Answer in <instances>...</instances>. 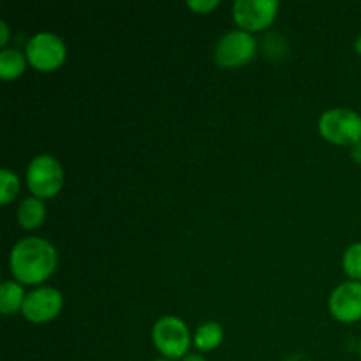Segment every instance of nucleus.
<instances>
[{
    "label": "nucleus",
    "instance_id": "nucleus-1",
    "mask_svg": "<svg viewBox=\"0 0 361 361\" xmlns=\"http://www.w3.org/2000/svg\"><path fill=\"white\" fill-rule=\"evenodd\" d=\"M59 252L41 236H27L14 243L9 254V270L14 281L23 286H39L56 270Z\"/></svg>",
    "mask_w": 361,
    "mask_h": 361
},
{
    "label": "nucleus",
    "instance_id": "nucleus-2",
    "mask_svg": "<svg viewBox=\"0 0 361 361\" xmlns=\"http://www.w3.org/2000/svg\"><path fill=\"white\" fill-rule=\"evenodd\" d=\"M317 130L328 143L338 147H355L361 141V115L349 108L326 109L319 116Z\"/></svg>",
    "mask_w": 361,
    "mask_h": 361
},
{
    "label": "nucleus",
    "instance_id": "nucleus-3",
    "mask_svg": "<svg viewBox=\"0 0 361 361\" xmlns=\"http://www.w3.org/2000/svg\"><path fill=\"white\" fill-rule=\"evenodd\" d=\"M152 342L166 360H183L189 355L192 335L183 319L176 316H162L152 326Z\"/></svg>",
    "mask_w": 361,
    "mask_h": 361
},
{
    "label": "nucleus",
    "instance_id": "nucleus-4",
    "mask_svg": "<svg viewBox=\"0 0 361 361\" xmlns=\"http://www.w3.org/2000/svg\"><path fill=\"white\" fill-rule=\"evenodd\" d=\"M25 180L32 196L39 200H51L63 187L62 164L53 155H35L27 166Z\"/></svg>",
    "mask_w": 361,
    "mask_h": 361
},
{
    "label": "nucleus",
    "instance_id": "nucleus-5",
    "mask_svg": "<svg viewBox=\"0 0 361 361\" xmlns=\"http://www.w3.org/2000/svg\"><path fill=\"white\" fill-rule=\"evenodd\" d=\"M257 51V41L250 32L240 30H229L215 42L214 48V60L219 67L224 69H236L256 56Z\"/></svg>",
    "mask_w": 361,
    "mask_h": 361
},
{
    "label": "nucleus",
    "instance_id": "nucleus-6",
    "mask_svg": "<svg viewBox=\"0 0 361 361\" xmlns=\"http://www.w3.org/2000/svg\"><path fill=\"white\" fill-rule=\"evenodd\" d=\"M25 55L34 69L53 73L66 62L67 46L63 39L53 32H37L28 39Z\"/></svg>",
    "mask_w": 361,
    "mask_h": 361
},
{
    "label": "nucleus",
    "instance_id": "nucleus-7",
    "mask_svg": "<svg viewBox=\"0 0 361 361\" xmlns=\"http://www.w3.org/2000/svg\"><path fill=\"white\" fill-rule=\"evenodd\" d=\"M279 9L281 4L277 0H236L233 4V20L240 30L254 34L270 27Z\"/></svg>",
    "mask_w": 361,
    "mask_h": 361
},
{
    "label": "nucleus",
    "instance_id": "nucleus-8",
    "mask_svg": "<svg viewBox=\"0 0 361 361\" xmlns=\"http://www.w3.org/2000/svg\"><path fill=\"white\" fill-rule=\"evenodd\" d=\"M63 309L62 293L51 286H39L25 298L21 316L32 324H44L59 317Z\"/></svg>",
    "mask_w": 361,
    "mask_h": 361
},
{
    "label": "nucleus",
    "instance_id": "nucleus-9",
    "mask_svg": "<svg viewBox=\"0 0 361 361\" xmlns=\"http://www.w3.org/2000/svg\"><path fill=\"white\" fill-rule=\"evenodd\" d=\"M330 314L341 323H356L361 319V282H341L328 298Z\"/></svg>",
    "mask_w": 361,
    "mask_h": 361
},
{
    "label": "nucleus",
    "instance_id": "nucleus-10",
    "mask_svg": "<svg viewBox=\"0 0 361 361\" xmlns=\"http://www.w3.org/2000/svg\"><path fill=\"white\" fill-rule=\"evenodd\" d=\"M18 224L25 229V231H34V229L41 228L42 222L46 219V204L44 201L39 200L35 196H28L18 204L16 210Z\"/></svg>",
    "mask_w": 361,
    "mask_h": 361
},
{
    "label": "nucleus",
    "instance_id": "nucleus-11",
    "mask_svg": "<svg viewBox=\"0 0 361 361\" xmlns=\"http://www.w3.org/2000/svg\"><path fill=\"white\" fill-rule=\"evenodd\" d=\"M222 342H224V328L217 321L201 323L192 335V344L200 353L214 351Z\"/></svg>",
    "mask_w": 361,
    "mask_h": 361
},
{
    "label": "nucleus",
    "instance_id": "nucleus-12",
    "mask_svg": "<svg viewBox=\"0 0 361 361\" xmlns=\"http://www.w3.org/2000/svg\"><path fill=\"white\" fill-rule=\"evenodd\" d=\"M25 298H27V293H25L23 284L16 281H4L0 286V312L4 316L21 312Z\"/></svg>",
    "mask_w": 361,
    "mask_h": 361
},
{
    "label": "nucleus",
    "instance_id": "nucleus-13",
    "mask_svg": "<svg viewBox=\"0 0 361 361\" xmlns=\"http://www.w3.org/2000/svg\"><path fill=\"white\" fill-rule=\"evenodd\" d=\"M27 55L16 48H4L0 51V76L2 80H16L27 69Z\"/></svg>",
    "mask_w": 361,
    "mask_h": 361
},
{
    "label": "nucleus",
    "instance_id": "nucleus-14",
    "mask_svg": "<svg viewBox=\"0 0 361 361\" xmlns=\"http://www.w3.org/2000/svg\"><path fill=\"white\" fill-rule=\"evenodd\" d=\"M342 268L349 281L361 282V242H355L342 254Z\"/></svg>",
    "mask_w": 361,
    "mask_h": 361
},
{
    "label": "nucleus",
    "instance_id": "nucleus-15",
    "mask_svg": "<svg viewBox=\"0 0 361 361\" xmlns=\"http://www.w3.org/2000/svg\"><path fill=\"white\" fill-rule=\"evenodd\" d=\"M20 178L14 171L4 168L0 169V204H9L20 192Z\"/></svg>",
    "mask_w": 361,
    "mask_h": 361
},
{
    "label": "nucleus",
    "instance_id": "nucleus-16",
    "mask_svg": "<svg viewBox=\"0 0 361 361\" xmlns=\"http://www.w3.org/2000/svg\"><path fill=\"white\" fill-rule=\"evenodd\" d=\"M219 4H221L219 0H189L187 6H189L194 13L207 14L210 13V11H214L215 7H219Z\"/></svg>",
    "mask_w": 361,
    "mask_h": 361
},
{
    "label": "nucleus",
    "instance_id": "nucleus-17",
    "mask_svg": "<svg viewBox=\"0 0 361 361\" xmlns=\"http://www.w3.org/2000/svg\"><path fill=\"white\" fill-rule=\"evenodd\" d=\"M7 42H9V25L7 21H0V46L7 48Z\"/></svg>",
    "mask_w": 361,
    "mask_h": 361
},
{
    "label": "nucleus",
    "instance_id": "nucleus-18",
    "mask_svg": "<svg viewBox=\"0 0 361 361\" xmlns=\"http://www.w3.org/2000/svg\"><path fill=\"white\" fill-rule=\"evenodd\" d=\"M351 159L356 162V164L361 166V141L356 143L355 147H351Z\"/></svg>",
    "mask_w": 361,
    "mask_h": 361
},
{
    "label": "nucleus",
    "instance_id": "nucleus-19",
    "mask_svg": "<svg viewBox=\"0 0 361 361\" xmlns=\"http://www.w3.org/2000/svg\"><path fill=\"white\" fill-rule=\"evenodd\" d=\"M182 361H207V358L201 353H189Z\"/></svg>",
    "mask_w": 361,
    "mask_h": 361
},
{
    "label": "nucleus",
    "instance_id": "nucleus-20",
    "mask_svg": "<svg viewBox=\"0 0 361 361\" xmlns=\"http://www.w3.org/2000/svg\"><path fill=\"white\" fill-rule=\"evenodd\" d=\"M355 51L361 56V34L356 37V41H355Z\"/></svg>",
    "mask_w": 361,
    "mask_h": 361
},
{
    "label": "nucleus",
    "instance_id": "nucleus-21",
    "mask_svg": "<svg viewBox=\"0 0 361 361\" xmlns=\"http://www.w3.org/2000/svg\"><path fill=\"white\" fill-rule=\"evenodd\" d=\"M155 361H171V360H166V358H161V360H155Z\"/></svg>",
    "mask_w": 361,
    "mask_h": 361
},
{
    "label": "nucleus",
    "instance_id": "nucleus-22",
    "mask_svg": "<svg viewBox=\"0 0 361 361\" xmlns=\"http://www.w3.org/2000/svg\"><path fill=\"white\" fill-rule=\"evenodd\" d=\"M360 360H361V341H360Z\"/></svg>",
    "mask_w": 361,
    "mask_h": 361
}]
</instances>
